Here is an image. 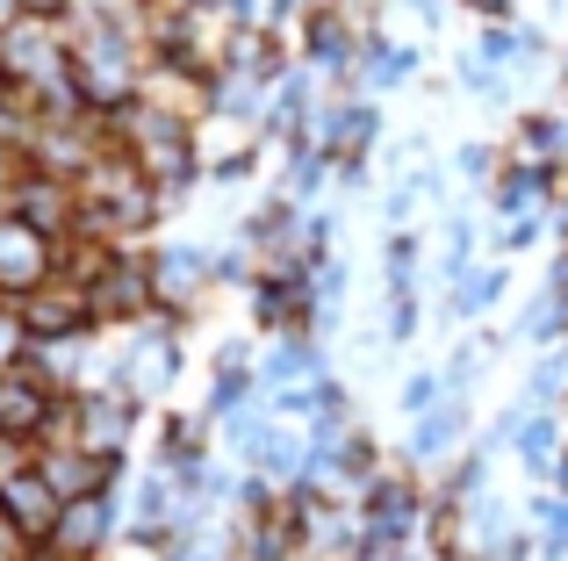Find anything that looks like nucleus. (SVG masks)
<instances>
[{
    "instance_id": "19",
    "label": "nucleus",
    "mask_w": 568,
    "mask_h": 561,
    "mask_svg": "<svg viewBox=\"0 0 568 561\" xmlns=\"http://www.w3.org/2000/svg\"><path fill=\"white\" fill-rule=\"evenodd\" d=\"M29 548H37V540H29V533H14V526L0 519V561H29Z\"/></svg>"
},
{
    "instance_id": "14",
    "label": "nucleus",
    "mask_w": 568,
    "mask_h": 561,
    "mask_svg": "<svg viewBox=\"0 0 568 561\" xmlns=\"http://www.w3.org/2000/svg\"><path fill=\"white\" fill-rule=\"evenodd\" d=\"M483 259V224L475 216H446V238H439V267H446V280H460Z\"/></svg>"
},
{
    "instance_id": "13",
    "label": "nucleus",
    "mask_w": 568,
    "mask_h": 561,
    "mask_svg": "<svg viewBox=\"0 0 568 561\" xmlns=\"http://www.w3.org/2000/svg\"><path fill=\"white\" fill-rule=\"evenodd\" d=\"M526 519H532V533H540V561H561L568 554V490H540Z\"/></svg>"
},
{
    "instance_id": "6",
    "label": "nucleus",
    "mask_w": 568,
    "mask_h": 561,
    "mask_svg": "<svg viewBox=\"0 0 568 561\" xmlns=\"http://www.w3.org/2000/svg\"><path fill=\"white\" fill-rule=\"evenodd\" d=\"M109 540H115V504L109 497H72V504L58 511V526H51L43 548H51L58 561H94Z\"/></svg>"
},
{
    "instance_id": "11",
    "label": "nucleus",
    "mask_w": 568,
    "mask_h": 561,
    "mask_svg": "<svg viewBox=\"0 0 568 561\" xmlns=\"http://www.w3.org/2000/svg\"><path fill=\"white\" fill-rule=\"evenodd\" d=\"M504 295H511V259H475V267L446 288V309H454L460 324H483Z\"/></svg>"
},
{
    "instance_id": "12",
    "label": "nucleus",
    "mask_w": 568,
    "mask_h": 561,
    "mask_svg": "<svg viewBox=\"0 0 568 561\" xmlns=\"http://www.w3.org/2000/svg\"><path fill=\"white\" fill-rule=\"evenodd\" d=\"M504 360V332H468L454 353H446V367H439V381H446V396H475L489 381V367Z\"/></svg>"
},
{
    "instance_id": "10",
    "label": "nucleus",
    "mask_w": 568,
    "mask_h": 561,
    "mask_svg": "<svg viewBox=\"0 0 568 561\" xmlns=\"http://www.w3.org/2000/svg\"><path fill=\"white\" fill-rule=\"evenodd\" d=\"M58 511H65V497H58L51 482L37 476V468H22V476H14L8 490H0V519H8L14 533H29V540H51Z\"/></svg>"
},
{
    "instance_id": "16",
    "label": "nucleus",
    "mask_w": 568,
    "mask_h": 561,
    "mask_svg": "<svg viewBox=\"0 0 568 561\" xmlns=\"http://www.w3.org/2000/svg\"><path fill=\"white\" fill-rule=\"evenodd\" d=\"M417 324H425V303H417V288L382 295V338H388V346H410Z\"/></svg>"
},
{
    "instance_id": "20",
    "label": "nucleus",
    "mask_w": 568,
    "mask_h": 561,
    "mask_svg": "<svg viewBox=\"0 0 568 561\" xmlns=\"http://www.w3.org/2000/svg\"><path fill=\"white\" fill-rule=\"evenodd\" d=\"M0 123H8V72H0Z\"/></svg>"
},
{
    "instance_id": "7",
    "label": "nucleus",
    "mask_w": 568,
    "mask_h": 561,
    "mask_svg": "<svg viewBox=\"0 0 568 561\" xmlns=\"http://www.w3.org/2000/svg\"><path fill=\"white\" fill-rule=\"evenodd\" d=\"M173 375H181V338H173V317H159L152 338H130V360H123V381H115V389H130L144 404V396H166Z\"/></svg>"
},
{
    "instance_id": "1",
    "label": "nucleus",
    "mask_w": 568,
    "mask_h": 561,
    "mask_svg": "<svg viewBox=\"0 0 568 561\" xmlns=\"http://www.w3.org/2000/svg\"><path fill=\"white\" fill-rule=\"evenodd\" d=\"M425 504H432L425 476H417V468H403V461H388L382 476L361 490V526H367V548H410V540L425 533Z\"/></svg>"
},
{
    "instance_id": "4",
    "label": "nucleus",
    "mask_w": 568,
    "mask_h": 561,
    "mask_svg": "<svg viewBox=\"0 0 568 561\" xmlns=\"http://www.w3.org/2000/svg\"><path fill=\"white\" fill-rule=\"evenodd\" d=\"M468 396H439V404L425 410V418H410V447H403V468H417V476H439L446 461H454L460 447H468Z\"/></svg>"
},
{
    "instance_id": "17",
    "label": "nucleus",
    "mask_w": 568,
    "mask_h": 561,
    "mask_svg": "<svg viewBox=\"0 0 568 561\" xmlns=\"http://www.w3.org/2000/svg\"><path fill=\"white\" fill-rule=\"evenodd\" d=\"M439 389H446V381H439V367H417V375H403L396 410H403V418H425V410L439 404Z\"/></svg>"
},
{
    "instance_id": "3",
    "label": "nucleus",
    "mask_w": 568,
    "mask_h": 561,
    "mask_svg": "<svg viewBox=\"0 0 568 561\" xmlns=\"http://www.w3.org/2000/svg\"><path fill=\"white\" fill-rule=\"evenodd\" d=\"M14 317H22L29 346H58V338H87L94 332V303H87L80 280H43V288L14 295Z\"/></svg>"
},
{
    "instance_id": "8",
    "label": "nucleus",
    "mask_w": 568,
    "mask_h": 561,
    "mask_svg": "<svg viewBox=\"0 0 568 561\" xmlns=\"http://www.w3.org/2000/svg\"><path fill=\"white\" fill-rule=\"evenodd\" d=\"M417 72H425V51H417V43H396L388 29H367L361 65H353V86H361V94H396Z\"/></svg>"
},
{
    "instance_id": "2",
    "label": "nucleus",
    "mask_w": 568,
    "mask_h": 561,
    "mask_svg": "<svg viewBox=\"0 0 568 561\" xmlns=\"http://www.w3.org/2000/svg\"><path fill=\"white\" fill-rule=\"evenodd\" d=\"M361 43H367V29L346 14V0H310L303 22H295V58H303L324 86H353Z\"/></svg>"
},
{
    "instance_id": "15",
    "label": "nucleus",
    "mask_w": 568,
    "mask_h": 561,
    "mask_svg": "<svg viewBox=\"0 0 568 561\" xmlns=\"http://www.w3.org/2000/svg\"><path fill=\"white\" fill-rule=\"evenodd\" d=\"M504 166H511V152H504L497 137H475V144H460V181H468V187H483V195L497 187V173H504Z\"/></svg>"
},
{
    "instance_id": "5",
    "label": "nucleus",
    "mask_w": 568,
    "mask_h": 561,
    "mask_svg": "<svg viewBox=\"0 0 568 561\" xmlns=\"http://www.w3.org/2000/svg\"><path fill=\"white\" fill-rule=\"evenodd\" d=\"M58 274V245L22 216H0V295H29Z\"/></svg>"
},
{
    "instance_id": "18",
    "label": "nucleus",
    "mask_w": 568,
    "mask_h": 561,
    "mask_svg": "<svg viewBox=\"0 0 568 561\" xmlns=\"http://www.w3.org/2000/svg\"><path fill=\"white\" fill-rule=\"evenodd\" d=\"M22 360H29V332H22L14 309H0V375H14Z\"/></svg>"
},
{
    "instance_id": "9",
    "label": "nucleus",
    "mask_w": 568,
    "mask_h": 561,
    "mask_svg": "<svg viewBox=\"0 0 568 561\" xmlns=\"http://www.w3.org/2000/svg\"><path fill=\"white\" fill-rule=\"evenodd\" d=\"M561 447H568V410H555V404H532L526 410V425L511 432V453H518V468H526L532 482H555V468H561Z\"/></svg>"
}]
</instances>
